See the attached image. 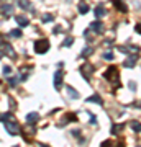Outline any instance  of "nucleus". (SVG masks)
Instances as JSON below:
<instances>
[{
  "label": "nucleus",
  "instance_id": "24",
  "mask_svg": "<svg viewBox=\"0 0 141 147\" xmlns=\"http://www.w3.org/2000/svg\"><path fill=\"white\" fill-rule=\"evenodd\" d=\"M54 20V16L52 15H46V16H43V21H44V23H48V21H52Z\"/></svg>",
  "mask_w": 141,
  "mask_h": 147
},
{
  "label": "nucleus",
  "instance_id": "28",
  "mask_svg": "<svg viewBox=\"0 0 141 147\" xmlns=\"http://www.w3.org/2000/svg\"><path fill=\"white\" fill-rule=\"evenodd\" d=\"M136 33H140V34H141V23H138V25H136Z\"/></svg>",
  "mask_w": 141,
  "mask_h": 147
},
{
  "label": "nucleus",
  "instance_id": "3",
  "mask_svg": "<svg viewBox=\"0 0 141 147\" xmlns=\"http://www.w3.org/2000/svg\"><path fill=\"white\" fill-rule=\"evenodd\" d=\"M138 59H140L138 53H133V54H130V56L126 57V61H125V64H123V65H125L126 69H133V67H135V64H136V61H138Z\"/></svg>",
  "mask_w": 141,
  "mask_h": 147
},
{
  "label": "nucleus",
  "instance_id": "23",
  "mask_svg": "<svg viewBox=\"0 0 141 147\" xmlns=\"http://www.w3.org/2000/svg\"><path fill=\"white\" fill-rule=\"evenodd\" d=\"M10 36H15V38L21 36V30H13V31L10 33Z\"/></svg>",
  "mask_w": 141,
  "mask_h": 147
},
{
  "label": "nucleus",
  "instance_id": "11",
  "mask_svg": "<svg viewBox=\"0 0 141 147\" xmlns=\"http://www.w3.org/2000/svg\"><path fill=\"white\" fill-rule=\"evenodd\" d=\"M40 115L38 113H30V115H26V121H28V124H33V123H36Z\"/></svg>",
  "mask_w": 141,
  "mask_h": 147
},
{
  "label": "nucleus",
  "instance_id": "16",
  "mask_svg": "<svg viewBox=\"0 0 141 147\" xmlns=\"http://www.w3.org/2000/svg\"><path fill=\"white\" fill-rule=\"evenodd\" d=\"M113 5H115L118 10H121V11H126V10H128V8H126V5H123L120 0H113Z\"/></svg>",
  "mask_w": 141,
  "mask_h": 147
},
{
  "label": "nucleus",
  "instance_id": "4",
  "mask_svg": "<svg viewBox=\"0 0 141 147\" xmlns=\"http://www.w3.org/2000/svg\"><path fill=\"white\" fill-rule=\"evenodd\" d=\"M61 87H63V72L58 70V72L54 74V88L61 90Z\"/></svg>",
  "mask_w": 141,
  "mask_h": 147
},
{
  "label": "nucleus",
  "instance_id": "20",
  "mask_svg": "<svg viewBox=\"0 0 141 147\" xmlns=\"http://www.w3.org/2000/svg\"><path fill=\"white\" fill-rule=\"evenodd\" d=\"M13 116H12V113H3V115L0 116V121H8V119H12Z\"/></svg>",
  "mask_w": 141,
  "mask_h": 147
},
{
  "label": "nucleus",
  "instance_id": "2",
  "mask_svg": "<svg viewBox=\"0 0 141 147\" xmlns=\"http://www.w3.org/2000/svg\"><path fill=\"white\" fill-rule=\"evenodd\" d=\"M5 129L10 132L12 136H16V134L20 132V124H18V123H16V121L12 118V119L5 121Z\"/></svg>",
  "mask_w": 141,
  "mask_h": 147
},
{
  "label": "nucleus",
  "instance_id": "17",
  "mask_svg": "<svg viewBox=\"0 0 141 147\" xmlns=\"http://www.w3.org/2000/svg\"><path fill=\"white\" fill-rule=\"evenodd\" d=\"M89 10H90V8H89L87 3H80V5H79V13H82V15H85Z\"/></svg>",
  "mask_w": 141,
  "mask_h": 147
},
{
  "label": "nucleus",
  "instance_id": "14",
  "mask_svg": "<svg viewBox=\"0 0 141 147\" xmlns=\"http://www.w3.org/2000/svg\"><path fill=\"white\" fill-rule=\"evenodd\" d=\"M87 101H89V103H99V105H102V98H100V95H92V96L87 98Z\"/></svg>",
  "mask_w": 141,
  "mask_h": 147
},
{
  "label": "nucleus",
  "instance_id": "9",
  "mask_svg": "<svg viewBox=\"0 0 141 147\" xmlns=\"http://www.w3.org/2000/svg\"><path fill=\"white\" fill-rule=\"evenodd\" d=\"M2 13H3L5 16L12 15V13H13V5H10V3H5V5L2 7Z\"/></svg>",
  "mask_w": 141,
  "mask_h": 147
},
{
  "label": "nucleus",
  "instance_id": "29",
  "mask_svg": "<svg viewBox=\"0 0 141 147\" xmlns=\"http://www.w3.org/2000/svg\"><path fill=\"white\" fill-rule=\"evenodd\" d=\"M135 87H136L135 82H130V88H131V90H135Z\"/></svg>",
  "mask_w": 141,
  "mask_h": 147
},
{
  "label": "nucleus",
  "instance_id": "25",
  "mask_svg": "<svg viewBox=\"0 0 141 147\" xmlns=\"http://www.w3.org/2000/svg\"><path fill=\"white\" fill-rule=\"evenodd\" d=\"M3 74H5V75H8V74H12V67H8V65H5V67H3Z\"/></svg>",
  "mask_w": 141,
  "mask_h": 147
},
{
  "label": "nucleus",
  "instance_id": "13",
  "mask_svg": "<svg viewBox=\"0 0 141 147\" xmlns=\"http://www.w3.org/2000/svg\"><path fill=\"white\" fill-rule=\"evenodd\" d=\"M104 15H105V7L104 5H97L95 7V16L100 18V16H104Z\"/></svg>",
  "mask_w": 141,
  "mask_h": 147
},
{
  "label": "nucleus",
  "instance_id": "10",
  "mask_svg": "<svg viewBox=\"0 0 141 147\" xmlns=\"http://www.w3.org/2000/svg\"><path fill=\"white\" fill-rule=\"evenodd\" d=\"M18 7L23 8V10H31V8H33L31 3H30L28 0H18Z\"/></svg>",
  "mask_w": 141,
  "mask_h": 147
},
{
  "label": "nucleus",
  "instance_id": "19",
  "mask_svg": "<svg viewBox=\"0 0 141 147\" xmlns=\"http://www.w3.org/2000/svg\"><path fill=\"white\" fill-rule=\"evenodd\" d=\"M123 124H115V126H112V132H115V134H118V131H121L123 129Z\"/></svg>",
  "mask_w": 141,
  "mask_h": 147
},
{
  "label": "nucleus",
  "instance_id": "26",
  "mask_svg": "<svg viewBox=\"0 0 141 147\" xmlns=\"http://www.w3.org/2000/svg\"><path fill=\"white\" fill-rule=\"evenodd\" d=\"M72 38H67V39H66V41H64V46H71V44H72Z\"/></svg>",
  "mask_w": 141,
  "mask_h": 147
},
{
  "label": "nucleus",
  "instance_id": "21",
  "mask_svg": "<svg viewBox=\"0 0 141 147\" xmlns=\"http://www.w3.org/2000/svg\"><path fill=\"white\" fill-rule=\"evenodd\" d=\"M104 59H105V61H113V53H105L104 54Z\"/></svg>",
  "mask_w": 141,
  "mask_h": 147
},
{
  "label": "nucleus",
  "instance_id": "15",
  "mask_svg": "<svg viewBox=\"0 0 141 147\" xmlns=\"http://www.w3.org/2000/svg\"><path fill=\"white\" fill-rule=\"evenodd\" d=\"M66 90H67V93L71 98H79V93H77V90H74L72 87H66Z\"/></svg>",
  "mask_w": 141,
  "mask_h": 147
},
{
  "label": "nucleus",
  "instance_id": "18",
  "mask_svg": "<svg viewBox=\"0 0 141 147\" xmlns=\"http://www.w3.org/2000/svg\"><path fill=\"white\" fill-rule=\"evenodd\" d=\"M131 129H133L135 132H140V131H141V123H136V121H133V123H131Z\"/></svg>",
  "mask_w": 141,
  "mask_h": 147
},
{
  "label": "nucleus",
  "instance_id": "27",
  "mask_svg": "<svg viewBox=\"0 0 141 147\" xmlns=\"http://www.w3.org/2000/svg\"><path fill=\"white\" fill-rule=\"evenodd\" d=\"M90 123H92V124H95V123H97V119H95L94 115H90Z\"/></svg>",
  "mask_w": 141,
  "mask_h": 147
},
{
  "label": "nucleus",
  "instance_id": "22",
  "mask_svg": "<svg viewBox=\"0 0 141 147\" xmlns=\"http://www.w3.org/2000/svg\"><path fill=\"white\" fill-rule=\"evenodd\" d=\"M90 53H92V47H85L82 51V57H85V56H90Z\"/></svg>",
  "mask_w": 141,
  "mask_h": 147
},
{
  "label": "nucleus",
  "instance_id": "7",
  "mask_svg": "<svg viewBox=\"0 0 141 147\" xmlns=\"http://www.w3.org/2000/svg\"><path fill=\"white\" fill-rule=\"evenodd\" d=\"M116 75H118V72H116V69L113 67V65H112V67H108V69H107V72L104 74V77H105L107 80L113 79V77H116Z\"/></svg>",
  "mask_w": 141,
  "mask_h": 147
},
{
  "label": "nucleus",
  "instance_id": "1",
  "mask_svg": "<svg viewBox=\"0 0 141 147\" xmlns=\"http://www.w3.org/2000/svg\"><path fill=\"white\" fill-rule=\"evenodd\" d=\"M49 49V41L48 39H38L35 41V53L36 54H44Z\"/></svg>",
  "mask_w": 141,
  "mask_h": 147
},
{
  "label": "nucleus",
  "instance_id": "6",
  "mask_svg": "<svg viewBox=\"0 0 141 147\" xmlns=\"http://www.w3.org/2000/svg\"><path fill=\"white\" fill-rule=\"evenodd\" d=\"M90 30H92L94 33H97V34H99V33L104 31V25H102L100 21H92V23H90Z\"/></svg>",
  "mask_w": 141,
  "mask_h": 147
},
{
  "label": "nucleus",
  "instance_id": "5",
  "mask_svg": "<svg viewBox=\"0 0 141 147\" xmlns=\"http://www.w3.org/2000/svg\"><path fill=\"white\" fill-rule=\"evenodd\" d=\"M80 72H82V75L85 77V79L89 80L90 75L94 74V67H92V65H82V67H80Z\"/></svg>",
  "mask_w": 141,
  "mask_h": 147
},
{
  "label": "nucleus",
  "instance_id": "30",
  "mask_svg": "<svg viewBox=\"0 0 141 147\" xmlns=\"http://www.w3.org/2000/svg\"><path fill=\"white\" fill-rule=\"evenodd\" d=\"M0 59H2V53H0Z\"/></svg>",
  "mask_w": 141,
  "mask_h": 147
},
{
  "label": "nucleus",
  "instance_id": "12",
  "mask_svg": "<svg viewBox=\"0 0 141 147\" xmlns=\"http://www.w3.org/2000/svg\"><path fill=\"white\" fill-rule=\"evenodd\" d=\"M16 21H18V25H21V26H28V23H30V20H28L26 16H23V15L16 16Z\"/></svg>",
  "mask_w": 141,
  "mask_h": 147
},
{
  "label": "nucleus",
  "instance_id": "8",
  "mask_svg": "<svg viewBox=\"0 0 141 147\" xmlns=\"http://www.w3.org/2000/svg\"><path fill=\"white\" fill-rule=\"evenodd\" d=\"M71 121H77V115L69 113V115L64 118V121H61V123H59V126H64V124H67V123H71Z\"/></svg>",
  "mask_w": 141,
  "mask_h": 147
}]
</instances>
